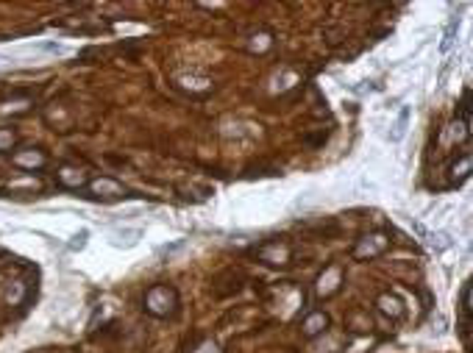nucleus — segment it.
<instances>
[{"label": "nucleus", "instance_id": "f03ea898", "mask_svg": "<svg viewBox=\"0 0 473 353\" xmlns=\"http://www.w3.org/2000/svg\"><path fill=\"white\" fill-rule=\"evenodd\" d=\"M84 198H89V201H120V198H126V187L117 184L114 178L103 175V178H95L84 187Z\"/></svg>", "mask_w": 473, "mask_h": 353}, {"label": "nucleus", "instance_id": "f257e3e1", "mask_svg": "<svg viewBox=\"0 0 473 353\" xmlns=\"http://www.w3.org/2000/svg\"><path fill=\"white\" fill-rule=\"evenodd\" d=\"M175 309H178V295H175L173 286L156 284V286H151V289L145 292V312H148V314H154V317H170V314H175Z\"/></svg>", "mask_w": 473, "mask_h": 353}, {"label": "nucleus", "instance_id": "9d476101", "mask_svg": "<svg viewBox=\"0 0 473 353\" xmlns=\"http://www.w3.org/2000/svg\"><path fill=\"white\" fill-rule=\"evenodd\" d=\"M457 31H460V17H454V20L448 22V28H446V34H443V42H440V53H448V51L454 48Z\"/></svg>", "mask_w": 473, "mask_h": 353}, {"label": "nucleus", "instance_id": "20e7f679", "mask_svg": "<svg viewBox=\"0 0 473 353\" xmlns=\"http://www.w3.org/2000/svg\"><path fill=\"white\" fill-rule=\"evenodd\" d=\"M11 161L17 164V167H25V170H39V167H45L48 164V156L42 153V150H20V153H14L11 156Z\"/></svg>", "mask_w": 473, "mask_h": 353}, {"label": "nucleus", "instance_id": "7ed1b4c3", "mask_svg": "<svg viewBox=\"0 0 473 353\" xmlns=\"http://www.w3.org/2000/svg\"><path fill=\"white\" fill-rule=\"evenodd\" d=\"M387 245H390V239H387L385 234H371V237H362V239L357 242L354 256H357V259H376V256H382V253L387 251Z\"/></svg>", "mask_w": 473, "mask_h": 353}, {"label": "nucleus", "instance_id": "423d86ee", "mask_svg": "<svg viewBox=\"0 0 473 353\" xmlns=\"http://www.w3.org/2000/svg\"><path fill=\"white\" fill-rule=\"evenodd\" d=\"M140 239H142V231H140V228H117V231H112V237H109V242H112L114 248H134Z\"/></svg>", "mask_w": 473, "mask_h": 353}, {"label": "nucleus", "instance_id": "9b49d317", "mask_svg": "<svg viewBox=\"0 0 473 353\" xmlns=\"http://www.w3.org/2000/svg\"><path fill=\"white\" fill-rule=\"evenodd\" d=\"M379 309H382L385 314H393V317H401V314H404V303H401L395 295H382V298H379Z\"/></svg>", "mask_w": 473, "mask_h": 353}, {"label": "nucleus", "instance_id": "0eeeda50", "mask_svg": "<svg viewBox=\"0 0 473 353\" xmlns=\"http://www.w3.org/2000/svg\"><path fill=\"white\" fill-rule=\"evenodd\" d=\"M56 178H59V184L62 187H67V189H84L89 181H86V175L76 170V167H62L59 173H56Z\"/></svg>", "mask_w": 473, "mask_h": 353}, {"label": "nucleus", "instance_id": "f8f14e48", "mask_svg": "<svg viewBox=\"0 0 473 353\" xmlns=\"http://www.w3.org/2000/svg\"><path fill=\"white\" fill-rule=\"evenodd\" d=\"M86 237H89V231H86V228H84V231H79V234H76V237H73V242H70V245H67V248H70V251H81V248H84V245H86Z\"/></svg>", "mask_w": 473, "mask_h": 353}, {"label": "nucleus", "instance_id": "1a4fd4ad", "mask_svg": "<svg viewBox=\"0 0 473 353\" xmlns=\"http://www.w3.org/2000/svg\"><path fill=\"white\" fill-rule=\"evenodd\" d=\"M409 117H412L409 106H401V112H398L395 123L390 126V142H401L404 137H406V128H409Z\"/></svg>", "mask_w": 473, "mask_h": 353}, {"label": "nucleus", "instance_id": "6e6552de", "mask_svg": "<svg viewBox=\"0 0 473 353\" xmlns=\"http://www.w3.org/2000/svg\"><path fill=\"white\" fill-rule=\"evenodd\" d=\"M328 328V317L323 314V312H312L307 320H304V326H301V331H304V337L307 340H312L317 334H323Z\"/></svg>", "mask_w": 473, "mask_h": 353}, {"label": "nucleus", "instance_id": "ddd939ff", "mask_svg": "<svg viewBox=\"0 0 473 353\" xmlns=\"http://www.w3.org/2000/svg\"><path fill=\"white\" fill-rule=\"evenodd\" d=\"M11 142H14V134H11V131H0V150H6Z\"/></svg>", "mask_w": 473, "mask_h": 353}, {"label": "nucleus", "instance_id": "39448f33", "mask_svg": "<svg viewBox=\"0 0 473 353\" xmlns=\"http://www.w3.org/2000/svg\"><path fill=\"white\" fill-rule=\"evenodd\" d=\"M460 309H462V337H465V345L471 342V312H473V306H471V281H465L462 284V295H460Z\"/></svg>", "mask_w": 473, "mask_h": 353}]
</instances>
